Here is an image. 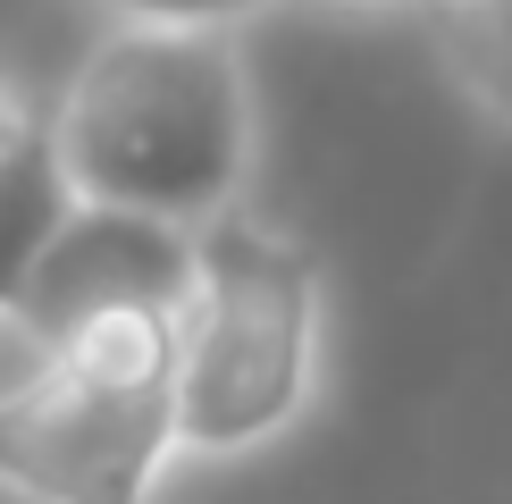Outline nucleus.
I'll list each match as a JSON object with an SVG mask.
<instances>
[{"label": "nucleus", "mask_w": 512, "mask_h": 504, "mask_svg": "<svg viewBox=\"0 0 512 504\" xmlns=\"http://www.w3.org/2000/svg\"><path fill=\"white\" fill-rule=\"evenodd\" d=\"M185 278H194V236L160 219H135V210H68V227L51 236L42 269L26 278V320L42 336H68L101 311L126 303H185Z\"/></svg>", "instance_id": "4"}, {"label": "nucleus", "mask_w": 512, "mask_h": 504, "mask_svg": "<svg viewBox=\"0 0 512 504\" xmlns=\"http://www.w3.org/2000/svg\"><path fill=\"white\" fill-rule=\"evenodd\" d=\"M429 51L445 84L512 135V0H429Z\"/></svg>", "instance_id": "6"}, {"label": "nucleus", "mask_w": 512, "mask_h": 504, "mask_svg": "<svg viewBox=\"0 0 512 504\" xmlns=\"http://www.w3.org/2000/svg\"><path fill=\"white\" fill-rule=\"evenodd\" d=\"M328 387V269L303 236L227 210L194 227L177 303V462L227 471L319 412Z\"/></svg>", "instance_id": "2"}, {"label": "nucleus", "mask_w": 512, "mask_h": 504, "mask_svg": "<svg viewBox=\"0 0 512 504\" xmlns=\"http://www.w3.org/2000/svg\"><path fill=\"white\" fill-rule=\"evenodd\" d=\"M34 126H42V110L26 101V84H17V68H9V59H0V160H9L17 143L34 135Z\"/></svg>", "instance_id": "8"}, {"label": "nucleus", "mask_w": 512, "mask_h": 504, "mask_svg": "<svg viewBox=\"0 0 512 504\" xmlns=\"http://www.w3.org/2000/svg\"><path fill=\"white\" fill-rule=\"evenodd\" d=\"M68 177H59V160H51V135H34L17 143L9 160H0V311H17L26 303V278L42 269V252H51V236L68 227Z\"/></svg>", "instance_id": "5"}, {"label": "nucleus", "mask_w": 512, "mask_h": 504, "mask_svg": "<svg viewBox=\"0 0 512 504\" xmlns=\"http://www.w3.org/2000/svg\"><path fill=\"white\" fill-rule=\"evenodd\" d=\"M42 135L84 210H135L185 236L244 210L261 168L244 26H101Z\"/></svg>", "instance_id": "1"}, {"label": "nucleus", "mask_w": 512, "mask_h": 504, "mask_svg": "<svg viewBox=\"0 0 512 504\" xmlns=\"http://www.w3.org/2000/svg\"><path fill=\"white\" fill-rule=\"evenodd\" d=\"M177 471V303H126L59 336L26 404L0 412L9 504H160Z\"/></svg>", "instance_id": "3"}, {"label": "nucleus", "mask_w": 512, "mask_h": 504, "mask_svg": "<svg viewBox=\"0 0 512 504\" xmlns=\"http://www.w3.org/2000/svg\"><path fill=\"white\" fill-rule=\"evenodd\" d=\"M110 26H252L277 0H93Z\"/></svg>", "instance_id": "7"}]
</instances>
